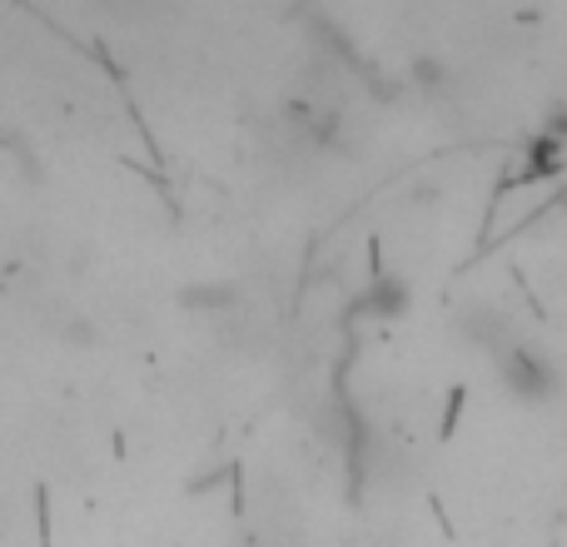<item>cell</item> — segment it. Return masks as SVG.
<instances>
[{"label":"cell","mask_w":567,"mask_h":547,"mask_svg":"<svg viewBox=\"0 0 567 547\" xmlns=\"http://www.w3.org/2000/svg\"><path fill=\"white\" fill-rule=\"evenodd\" d=\"M503 379L513 383V389L523 393V399H548L553 389H558V369H553L548 359H543L538 349H528V343H513V349H503Z\"/></svg>","instance_id":"cell-1"}]
</instances>
